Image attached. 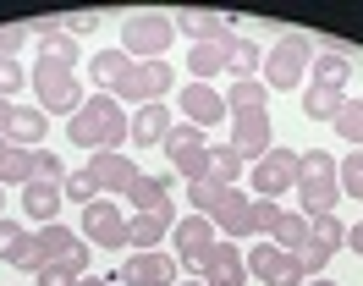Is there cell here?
Segmentation results:
<instances>
[{
  "instance_id": "cell-36",
  "label": "cell",
  "mask_w": 363,
  "mask_h": 286,
  "mask_svg": "<svg viewBox=\"0 0 363 286\" xmlns=\"http://www.w3.org/2000/svg\"><path fill=\"white\" fill-rule=\"evenodd\" d=\"M237 176H242V160L226 149H209V182H226V187H237Z\"/></svg>"
},
{
  "instance_id": "cell-45",
  "label": "cell",
  "mask_w": 363,
  "mask_h": 286,
  "mask_svg": "<svg viewBox=\"0 0 363 286\" xmlns=\"http://www.w3.org/2000/svg\"><path fill=\"white\" fill-rule=\"evenodd\" d=\"M28 39V28H17V22H6L0 28V55H17V44Z\"/></svg>"
},
{
  "instance_id": "cell-6",
  "label": "cell",
  "mask_w": 363,
  "mask_h": 286,
  "mask_svg": "<svg viewBox=\"0 0 363 286\" xmlns=\"http://www.w3.org/2000/svg\"><path fill=\"white\" fill-rule=\"evenodd\" d=\"M308 61H314V44L303 39V33H286V39L270 44V94H281V88H297L303 83V72H308Z\"/></svg>"
},
{
  "instance_id": "cell-9",
  "label": "cell",
  "mask_w": 363,
  "mask_h": 286,
  "mask_svg": "<svg viewBox=\"0 0 363 286\" xmlns=\"http://www.w3.org/2000/svg\"><path fill=\"white\" fill-rule=\"evenodd\" d=\"M160 149L171 154V165H177L187 182H204L209 176V149H204V127H193V121H182L171 127V138L160 143Z\"/></svg>"
},
{
  "instance_id": "cell-37",
  "label": "cell",
  "mask_w": 363,
  "mask_h": 286,
  "mask_svg": "<svg viewBox=\"0 0 363 286\" xmlns=\"http://www.w3.org/2000/svg\"><path fill=\"white\" fill-rule=\"evenodd\" d=\"M336 132L347 138V143H358V149H363V99H347V105H341Z\"/></svg>"
},
{
  "instance_id": "cell-7",
  "label": "cell",
  "mask_w": 363,
  "mask_h": 286,
  "mask_svg": "<svg viewBox=\"0 0 363 286\" xmlns=\"http://www.w3.org/2000/svg\"><path fill=\"white\" fill-rule=\"evenodd\" d=\"M33 253H39V270H45V264H72L77 275L89 270V242L77 237V231H67L61 220L33 231Z\"/></svg>"
},
{
  "instance_id": "cell-18",
  "label": "cell",
  "mask_w": 363,
  "mask_h": 286,
  "mask_svg": "<svg viewBox=\"0 0 363 286\" xmlns=\"http://www.w3.org/2000/svg\"><path fill=\"white\" fill-rule=\"evenodd\" d=\"M182 116H187L193 127H220V121H226V94H215V88H204V83L182 88Z\"/></svg>"
},
{
  "instance_id": "cell-35",
  "label": "cell",
  "mask_w": 363,
  "mask_h": 286,
  "mask_svg": "<svg viewBox=\"0 0 363 286\" xmlns=\"http://www.w3.org/2000/svg\"><path fill=\"white\" fill-rule=\"evenodd\" d=\"M6 182H33V149H6V160H0V187Z\"/></svg>"
},
{
  "instance_id": "cell-3",
  "label": "cell",
  "mask_w": 363,
  "mask_h": 286,
  "mask_svg": "<svg viewBox=\"0 0 363 286\" xmlns=\"http://www.w3.org/2000/svg\"><path fill=\"white\" fill-rule=\"evenodd\" d=\"M297 193H303V209L308 215H336V198H341V171L325 149H308L303 165H297Z\"/></svg>"
},
{
  "instance_id": "cell-13",
  "label": "cell",
  "mask_w": 363,
  "mask_h": 286,
  "mask_svg": "<svg viewBox=\"0 0 363 286\" xmlns=\"http://www.w3.org/2000/svg\"><path fill=\"white\" fill-rule=\"evenodd\" d=\"M341 242H347V226H341L336 215H314V220H308V248L297 253L303 270H308V281H319V270L330 264V253H336Z\"/></svg>"
},
{
  "instance_id": "cell-5",
  "label": "cell",
  "mask_w": 363,
  "mask_h": 286,
  "mask_svg": "<svg viewBox=\"0 0 363 286\" xmlns=\"http://www.w3.org/2000/svg\"><path fill=\"white\" fill-rule=\"evenodd\" d=\"M171 39H177V22L160 17V11H138V17H127V28H121V50H127L133 61H165Z\"/></svg>"
},
{
  "instance_id": "cell-15",
  "label": "cell",
  "mask_w": 363,
  "mask_h": 286,
  "mask_svg": "<svg viewBox=\"0 0 363 286\" xmlns=\"http://www.w3.org/2000/svg\"><path fill=\"white\" fill-rule=\"evenodd\" d=\"M171 242H177V264L182 270H199V264H204V253L209 248H215V226H209L204 215H187V220H177V226H171Z\"/></svg>"
},
{
  "instance_id": "cell-52",
  "label": "cell",
  "mask_w": 363,
  "mask_h": 286,
  "mask_svg": "<svg viewBox=\"0 0 363 286\" xmlns=\"http://www.w3.org/2000/svg\"><path fill=\"white\" fill-rule=\"evenodd\" d=\"M308 286H336V281H308Z\"/></svg>"
},
{
  "instance_id": "cell-47",
  "label": "cell",
  "mask_w": 363,
  "mask_h": 286,
  "mask_svg": "<svg viewBox=\"0 0 363 286\" xmlns=\"http://www.w3.org/2000/svg\"><path fill=\"white\" fill-rule=\"evenodd\" d=\"M11 110H17L11 99H0V138H6V127H11Z\"/></svg>"
},
{
  "instance_id": "cell-43",
  "label": "cell",
  "mask_w": 363,
  "mask_h": 286,
  "mask_svg": "<svg viewBox=\"0 0 363 286\" xmlns=\"http://www.w3.org/2000/svg\"><path fill=\"white\" fill-rule=\"evenodd\" d=\"M55 176H61V160L50 149H33V182H55Z\"/></svg>"
},
{
  "instance_id": "cell-11",
  "label": "cell",
  "mask_w": 363,
  "mask_h": 286,
  "mask_svg": "<svg viewBox=\"0 0 363 286\" xmlns=\"http://www.w3.org/2000/svg\"><path fill=\"white\" fill-rule=\"evenodd\" d=\"M297 165H303L297 149H270L264 160H253V193L275 204L286 187H297Z\"/></svg>"
},
{
  "instance_id": "cell-23",
  "label": "cell",
  "mask_w": 363,
  "mask_h": 286,
  "mask_svg": "<svg viewBox=\"0 0 363 286\" xmlns=\"http://www.w3.org/2000/svg\"><path fill=\"white\" fill-rule=\"evenodd\" d=\"M127 204H133L138 215H177V209H171V193H165V182H155V176H138L133 187H127Z\"/></svg>"
},
{
  "instance_id": "cell-44",
  "label": "cell",
  "mask_w": 363,
  "mask_h": 286,
  "mask_svg": "<svg viewBox=\"0 0 363 286\" xmlns=\"http://www.w3.org/2000/svg\"><path fill=\"white\" fill-rule=\"evenodd\" d=\"M61 28H67V33H94V28H99V11H72Z\"/></svg>"
},
{
  "instance_id": "cell-10",
  "label": "cell",
  "mask_w": 363,
  "mask_h": 286,
  "mask_svg": "<svg viewBox=\"0 0 363 286\" xmlns=\"http://www.w3.org/2000/svg\"><path fill=\"white\" fill-rule=\"evenodd\" d=\"M248 275H259L264 286H308V270L297 253H281L275 242H259L248 253Z\"/></svg>"
},
{
  "instance_id": "cell-21",
  "label": "cell",
  "mask_w": 363,
  "mask_h": 286,
  "mask_svg": "<svg viewBox=\"0 0 363 286\" xmlns=\"http://www.w3.org/2000/svg\"><path fill=\"white\" fill-rule=\"evenodd\" d=\"M45 132H50V116L45 110H11V127H6V143H17V149H39L45 143Z\"/></svg>"
},
{
  "instance_id": "cell-4",
  "label": "cell",
  "mask_w": 363,
  "mask_h": 286,
  "mask_svg": "<svg viewBox=\"0 0 363 286\" xmlns=\"http://www.w3.org/2000/svg\"><path fill=\"white\" fill-rule=\"evenodd\" d=\"M28 83H33V94H39V110H45V116H77V110H83V88H77V77H72V66L39 61L33 72H28Z\"/></svg>"
},
{
  "instance_id": "cell-20",
  "label": "cell",
  "mask_w": 363,
  "mask_h": 286,
  "mask_svg": "<svg viewBox=\"0 0 363 286\" xmlns=\"http://www.w3.org/2000/svg\"><path fill=\"white\" fill-rule=\"evenodd\" d=\"M0 259L17 264V270H33L39 275V253H33V231L17 226V220H0Z\"/></svg>"
},
{
  "instance_id": "cell-16",
  "label": "cell",
  "mask_w": 363,
  "mask_h": 286,
  "mask_svg": "<svg viewBox=\"0 0 363 286\" xmlns=\"http://www.w3.org/2000/svg\"><path fill=\"white\" fill-rule=\"evenodd\" d=\"M116 275H121L127 286H177L182 281V264L165 259V253H133Z\"/></svg>"
},
{
  "instance_id": "cell-26",
  "label": "cell",
  "mask_w": 363,
  "mask_h": 286,
  "mask_svg": "<svg viewBox=\"0 0 363 286\" xmlns=\"http://www.w3.org/2000/svg\"><path fill=\"white\" fill-rule=\"evenodd\" d=\"M127 77H133V55H127V50H99V55H94V88H116V94H121Z\"/></svg>"
},
{
  "instance_id": "cell-51",
  "label": "cell",
  "mask_w": 363,
  "mask_h": 286,
  "mask_svg": "<svg viewBox=\"0 0 363 286\" xmlns=\"http://www.w3.org/2000/svg\"><path fill=\"white\" fill-rule=\"evenodd\" d=\"M177 286H204V281H177Z\"/></svg>"
},
{
  "instance_id": "cell-12",
  "label": "cell",
  "mask_w": 363,
  "mask_h": 286,
  "mask_svg": "<svg viewBox=\"0 0 363 286\" xmlns=\"http://www.w3.org/2000/svg\"><path fill=\"white\" fill-rule=\"evenodd\" d=\"M171 83H177L171 61H133V77L121 83V99H133L138 110H143V105H160Z\"/></svg>"
},
{
  "instance_id": "cell-34",
  "label": "cell",
  "mask_w": 363,
  "mask_h": 286,
  "mask_svg": "<svg viewBox=\"0 0 363 286\" xmlns=\"http://www.w3.org/2000/svg\"><path fill=\"white\" fill-rule=\"evenodd\" d=\"M275 248H281V253H303V248H308V215H281Z\"/></svg>"
},
{
  "instance_id": "cell-31",
  "label": "cell",
  "mask_w": 363,
  "mask_h": 286,
  "mask_svg": "<svg viewBox=\"0 0 363 286\" xmlns=\"http://www.w3.org/2000/svg\"><path fill=\"white\" fill-rule=\"evenodd\" d=\"M341 105H347V94H336V88H303V116L308 121H336Z\"/></svg>"
},
{
  "instance_id": "cell-25",
  "label": "cell",
  "mask_w": 363,
  "mask_h": 286,
  "mask_svg": "<svg viewBox=\"0 0 363 286\" xmlns=\"http://www.w3.org/2000/svg\"><path fill=\"white\" fill-rule=\"evenodd\" d=\"M55 209H61V187H55V182H28L23 187V215L28 220L55 226Z\"/></svg>"
},
{
  "instance_id": "cell-46",
  "label": "cell",
  "mask_w": 363,
  "mask_h": 286,
  "mask_svg": "<svg viewBox=\"0 0 363 286\" xmlns=\"http://www.w3.org/2000/svg\"><path fill=\"white\" fill-rule=\"evenodd\" d=\"M347 248H352V253L363 259V226H352V231H347Z\"/></svg>"
},
{
  "instance_id": "cell-2",
  "label": "cell",
  "mask_w": 363,
  "mask_h": 286,
  "mask_svg": "<svg viewBox=\"0 0 363 286\" xmlns=\"http://www.w3.org/2000/svg\"><path fill=\"white\" fill-rule=\"evenodd\" d=\"M187 204H193V215H204L209 226H220L226 237H242L248 231V204L253 198L242 187H226V182H187Z\"/></svg>"
},
{
  "instance_id": "cell-19",
  "label": "cell",
  "mask_w": 363,
  "mask_h": 286,
  "mask_svg": "<svg viewBox=\"0 0 363 286\" xmlns=\"http://www.w3.org/2000/svg\"><path fill=\"white\" fill-rule=\"evenodd\" d=\"M83 171L94 176V187H111V193H127L138 176H143V171L133 165V160H127V154H94Z\"/></svg>"
},
{
  "instance_id": "cell-41",
  "label": "cell",
  "mask_w": 363,
  "mask_h": 286,
  "mask_svg": "<svg viewBox=\"0 0 363 286\" xmlns=\"http://www.w3.org/2000/svg\"><path fill=\"white\" fill-rule=\"evenodd\" d=\"M77 281H83V275H77L72 264H45V270H39V286H77Z\"/></svg>"
},
{
  "instance_id": "cell-28",
  "label": "cell",
  "mask_w": 363,
  "mask_h": 286,
  "mask_svg": "<svg viewBox=\"0 0 363 286\" xmlns=\"http://www.w3.org/2000/svg\"><path fill=\"white\" fill-rule=\"evenodd\" d=\"M347 83H352V61H347L341 50L314 55V88H336V94H347Z\"/></svg>"
},
{
  "instance_id": "cell-30",
  "label": "cell",
  "mask_w": 363,
  "mask_h": 286,
  "mask_svg": "<svg viewBox=\"0 0 363 286\" xmlns=\"http://www.w3.org/2000/svg\"><path fill=\"white\" fill-rule=\"evenodd\" d=\"M242 110H270V88L242 77V83L226 88V116H242Z\"/></svg>"
},
{
  "instance_id": "cell-40",
  "label": "cell",
  "mask_w": 363,
  "mask_h": 286,
  "mask_svg": "<svg viewBox=\"0 0 363 286\" xmlns=\"http://www.w3.org/2000/svg\"><path fill=\"white\" fill-rule=\"evenodd\" d=\"M23 83H28V72L17 66V55H0V99H11Z\"/></svg>"
},
{
  "instance_id": "cell-29",
  "label": "cell",
  "mask_w": 363,
  "mask_h": 286,
  "mask_svg": "<svg viewBox=\"0 0 363 286\" xmlns=\"http://www.w3.org/2000/svg\"><path fill=\"white\" fill-rule=\"evenodd\" d=\"M171 226H177V215H133V220H127V231H133L138 253H155V242L171 237Z\"/></svg>"
},
{
  "instance_id": "cell-32",
  "label": "cell",
  "mask_w": 363,
  "mask_h": 286,
  "mask_svg": "<svg viewBox=\"0 0 363 286\" xmlns=\"http://www.w3.org/2000/svg\"><path fill=\"white\" fill-rule=\"evenodd\" d=\"M187 72L204 83V77H215V72H226V44H193L187 50Z\"/></svg>"
},
{
  "instance_id": "cell-49",
  "label": "cell",
  "mask_w": 363,
  "mask_h": 286,
  "mask_svg": "<svg viewBox=\"0 0 363 286\" xmlns=\"http://www.w3.org/2000/svg\"><path fill=\"white\" fill-rule=\"evenodd\" d=\"M0 220H6V187H0Z\"/></svg>"
},
{
  "instance_id": "cell-24",
  "label": "cell",
  "mask_w": 363,
  "mask_h": 286,
  "mask_svg": "<svg viewBox=\"0 0 363 286\" xmlns=\"http://www.w3.org/2000/svg\"><path fill=\"white\" fill-rule=\"evenodd\" d=\"M171 138V110L165 105H143L133 121V143L138 149H155V143H165Z\"/></svg>"
},
{
  "instance_id": "cell-17",
  "label": "cell",
  "mask_w": 363,
  "mask_h": 286,
  "mask_svg": "<svg viewBox=\"0 0 363 286\" xmlns=\"http://www.w3.org/2000/svg\"><path fill=\"white\" fill-rule=\"evenodd\" d=\"M199 270H204V286H242L248 281V259H242L231 242H215Z\"/></svg>"
},
{
  "instance_id": "cell-42",
  "label": "cell",
  "mask_w": 363,
  "mask_h": 286,
  "mask_svg": "<svg viewBox=\"0 0 363 286\" xmlns=\"http://www.w3.org/2000/svg\"><path fill=\"white\" fill-rule=\"evenodd\" d=\"M61 193L77 198V204H94V193H99V187H94V176H89V171H77V176H67V187H61Z\"/></svg>"
},
{
  "instance_id": "cell-1",
  "label": "cell",
  "mask_w": 363,
  "mask_h": 286,
  "mask_svg": "<svg viewBox=\"0 0 363 286\" xmlns=\"http://www.w3.org/2000/svg\"><path fill=\"white\" fill-rule=\"evenodd\" d=\"M67 138L89 154H121V143L133 138V121L121 116V99H116V94H94V99H83V110L72 116Z\"/></svg>"
},
{
  "instance_id": "cell-38",
  "label": "cell",
  "mask_w": 363,
  "mask_h": 286,
  "mask_svg": "<svg viewBox=\"0 0 363 286\" xmlns=\"http://www.w3.org/2000/svg\"><path fill=\"white\" fill-rule=\"evenodd\" d=\"M281 215H286V209H275L270 198H253V204H248V231H270V237H275Z\"/></svg>"
},
{
  "instance_id": "cell-14",
  "label": "cell",
  "mask_w": 363,
  "mask_h": 286,
  "mask_svg": "<svg viewBox=\"0 0 363 286\" xmlns=\"http://www.w3.org/2000/svg\"><path fill=\"white\" fill-rule=\"evenodd\" d=\"M270 110H242V116H231V154L237 160H264L275 149L270 143Z\"/></svg>"
},
{
  "instance_id": "cell-27",
  "label": "cell",
  "mask_w": 363,
  "mask_h": 286,
  "mask_svg": "<svg viewBox=\"0 0 363 286\" xmlns=\"http://www.w3.org/2000/svg\"><path fill=\"white\" fill-rule=\"evenodd\" d=\"M182 33H193V39H204V44H226L231 17H220V11H182Z\"/></svg>"
},
{
  "instance_id": "cell-33",
  "label": "cell",
  "mask_w": 363,
  "mask_h": 286,
  "mask_svg": "<svg viewBox=\"0 0 363 286\" xmlns=\"http://www.w3.org/2000/svg\"><path fill=\"white\" fill-rule=\"evenodd\" d=\"M259 61H264V50H259L253 39H226V66L237 72V83L253 77V66H259Z\"/></svg>"
},
{
  "instance_id": "cell-39",
  "label": "cell",
  "mask_w": 363,
  "mask_h": 286,
  "mask_svg": "<svg viewBox=\"0 0 363 286\" xmlns=\"http://www.w3.org/2000/svg\"><path fill=\"white\" fill-rule=\"evenodd\" d=\"M336 171H341V193H347V198H358V204H363V154L341 160Z\"/></svg>"
},
{
  "instance_id": "cell-8",
  "label": "cell",
  "mask_w": 363,
  "mask_h": 286,
  "mask_svg": "<svg viewBox=\"0 0 363 286\" xmlns=\"http://www.w3.org/2000/svg\"><path fill=\"white\" fill-rule=\"evenodd\" d=\"M83 242H94V248H111V253H121V248H133V231H127V215H121L116 204H105V198H94V204H83Z\"/></svg>"
},
{
  "instance_id": "cell-48",
  "label": "cell",
  "mask_w": 363,
  "mask_h": 286,
  "mask_svg": "<svg viewBox=\"0 0 363 286\" xmlns=\"http://www.w3.org/2000/svg\"><path fill=\"white\" fill-rule=\"evenodd\" d=\"M77 286H105V281H99V275H94V281H89V275H83V281H77Z\"/></svg>"
},
{
  "instance_id": "cell-22",
  "label": "cell",
  "mask_w": 363,
  "mask_h": 286,
  "mask_svg": "<svg viewBox=\"0 0 363 286\" xmlns=\"http://www.w3.org/2000/svg\"><path fill=\"white\" fill-rule=\"evenodd\" d=\"M39 61H55V66H77V55H83V50H77V39H72L67 28H61V22H39Z\"/></svg>"
},
{
  "instance_id": "cell-50",
  "label": "cell",
  "mask_w": 363,
  "mask_h": 286,
  "mask_svg": "<svg viewBox=\"0 0 363 286\" xmlns=\"http://www.w3.org/2000/svg\"><path fill=\"white\" fill-rule=\"evenodd\" d=\"M6 149H11V143H6V138H0V160H6Z\"/></svg>"
}]
</instances>
